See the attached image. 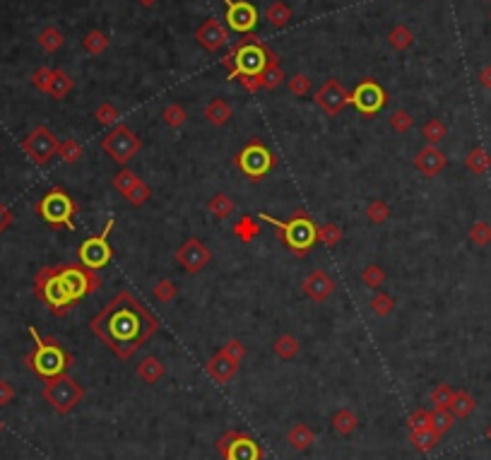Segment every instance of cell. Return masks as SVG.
<instances>
[{
  "mask_svg": "<svg viewBox=\"0 0 491 460\" xmlns=\"http://www.w3.org/2000/svg\"><path fill=\"white\" fill-rule=\"evenodd\" d=\"M159 328V318L128 289H120L89 320V330L123 361L130 359Z\"/></svg>",
  "mask_w": 491,
  "mask_h": 460,
  "instance_id": "cell-1",
  "label": "cell"
},
{
  "mask_svg": "<svg viewBox=\"0 0 491 460\" xmlns=\"http://www.w3.org/2000/svg\"><path fill=\"white\" fill-rule=\"evenodd\" d=\"M260 220L277 229V239L282 241L296 258H306L313 244L318 241V225L306 210H296L289 220H275V217L260 213Z\"/></svg>",
  "mask_w": 491,
  "mask_h": 460,
  "instance_id": "cell-2",
  "label": "cell"
},
{
  "mask_svg": "<svg viewBox=\"0 0 491 460\" xmlns=\"http://www.w3.org/2000/svg\"><path fill=\"white\" fill-rule=\"evenodd\" d=\"M29 335L34 337V349L24 357V361L39 378L48 381L53 376H60L72 366V361H75L72 354L53 335L41 337L36 328H29Z\"/></svg>",
  "mask_w": 491,
  "mask_h": 460,
  "instance_id": "cell-3",
  "label": "cell"
},
{
  "mask_svg": "<svg viewBox=\"0 0 491 460\" xmlns=\"http://www.w3.org/2000/svg\"><path fill=\"white\" fill-rule=\"evenodd\" d=\"M270 48L258 39L256 34H246V39H241L234 46V51L229 56L222 58V65L229 70L232 80H239L241 75H260V70L268 63Z\"/></svg>",
  "mask_w": 491,
  "mask_h": 460,
  "instance_id": "cell-4",
  "label": "cell"
},
{
  "mask_svg": "<svg viewBox=\"0 0 491 460\" xmlns=\"http://www.w3.org/2000/svg\"><path fill=\"white\" fill-rule=\"evenodd\" d=\"M34 294L39 301H44L48 306V311L53 313L56 318L68 316L70 306H75L72 296L68 294L65 284L60 282L56 265H48V268H41L34 277Z\"/></svg>",
  "mask_w": 491,
  "mask_h": 460,
  "instance_id": "cell-5",
  "label": "cell"
},
{
  "mask_svg": "<svg viewBox=\"0 0 491 460\" xmlns=\"http://www.w3.org/2000/svg\"><path fill=\"white\" fill-rule=\"evenodd\" d=\"M232 164L239 169L251 184H258V181H263L272 169L280 164V159H277V155L272 152L263 140L253 138L239 155H234Z\"/></svg>",
  "mask_w": 491,
  "mask_h": 460,
  "instance_id": "cell-6",
  "label": "cell"
},
{
  "mask_svg": "<svg viewBox=\"0 0 491 460\" xmlns=\"http://www.w3.org/2000/svg\"><path fill=\"white\" fill-rule=\"evenodd\" d=\"M41 396H44V400L51 405L58 415H70L72 410L82 403L84 388L72 376H68V374H60V376H53L46 381Z\"/></svg>",
  "mask_w": 491,
  "mask_h": 460,
  "instance_id": "cell-7",
  "label": "cell"
},
{
  "mask_svg": "<svg viewBox=\"0 0 491 460\" xmlns=\"http://www.w3.org/2000/svg\"><path fill=\"white\" fill-rule=\"evenodd\" d=\"M36 213H39L41 220L48 222L51 227L75 229L77 203L72 201L63 189H51L39 203H36Z\"/></svg>",
  "mask_w": 491,
  "mask_h": 460,
  "instance_id": "cell-8",
  "label": "cell"
},
{
  "mask_svg": "<svg viewBox=\"0 0 491 460\" xmlns=\"http://www.w3.org/2000/svg\"><path fill=\"white\" fill-rule=\"evenodd\" d=\"M101 150L111 157L116 164H128V162L142 150V140L130 130V125L118 123L101 138Z\"/></svg>",
  "mask_w": 491,
  "mask_h": 460,
  "instance_id": "cell-9",
  "label": "cell"
},
{
  "mask_svg": "<svg viewBox=\"0 0 491 460\" xmlns=\"http://www.w3.org/2000/svg\"><path fill=\"white\" fill-rule=\"evenodd\" d=\"M58 147H60V140L53 135L51 128H46V125H36V128L22 140L24 155H27L36 167H46L48 162L58 155Z\"/></svg>",
  "mask_w": 491,
  "mask_h": 460,
  "instance_id": "cell-10",
  "label": "cell"
},
{
  "mask_svg": "<svg viewBox=\"0 0 491 460\" xmlns=\"http://www.w3.org/2000/svg\"><path fill=\"white\" fill-rule=\"evenodd\" d=\"M113 225H116V220L111 217V220L106 222L104 232L96 234V236H89V239L80 246L77 256H80V263L84 265V268L99 270V268H104L106 263H111L113 248H111V244H108V234L113 232Z\"/></svg>",
  "mask_w": 491,
  "mask_h": 460,
  "instance_id": "cell-11",
  "label": "cell"
},
{
  "mask_svg": "<svg viewBox=\"0 0 491 460\" xmlns=\"http://www.w3.org/2000/svg\"><path fill=\"white\" fill-rule=\"evenodd\" d=\"M217 451L224 460H263V449L248 434L229 429L217 439Z\"/></svg>",
  "mask_w": 491,
  "mask_h": 460,
  "instance_id": "cell-12",
  "label": "cell"
},
{
  "mask_svg": "<svg viewBox=\"0 0 491 460\" xmlns=\"http://www.w3.org/2000/svg\"><path fill=\"white\" fill-rule=\"evenodd\" d=\"M349 104L361 113V116L371 118L388 104V92L373 80H363L349 92Z\"/></svg>",
  "mask_w": 491,
  "mask_h": 460,
  "instance_id": "cell-13",
  "label": "cell"
},
{
  "mask_svg": "<svg viewBox=\"0 0 491 460\" xmlns=\"http://www.w3.org/2000/svg\"><path fill=\"white\" fill-rule=\"evenodd\" d=\"M313 99H316L318 108H323V113H327V116H337V113L349 104V92L339 84V80L330 77V80H325L316 89V96H313Z\"/></svg>",
  "mask_w": 491,
  "mask_h": 460,
  "instance_id": "cell-14",
  "label": "cell"
},
{
  "mask_svg": "<svg viewBox=\"0 0 491 460\" xmlns=\"http://www.w3.org/2000/svg\"><path fill=\"white\" fill-rule=\"evenodd\" d=\"M176 260H179L181 268L196 275V272H200L212 260V251L200 239L191 236V239L184 241L179 251H176Z\"/></svg>",
  "mask_w": 491,
  "mask_h": 460,
  "instance_id": "cell-15",
  "label": "cell"
},
{
  "mask_svg": "<svg viewBox=\"0 0 491 460\" xmlns=\"http://www.w3.org/2000/svg\"><path fill=\"white\" fill-rule=\"evenodd\" d=\"M222 3L227 8L229 27L239 34H251L258 22V10L251 3H246V0H222Z\"/></svg>",
  "mask_w": 491,
  "mask_h": 460,
  "instance_id": "cell-16",
  "label": "cell"
},
{
  "mask_svg": "<svg viewBox=\"0 0 491 460\" xmlns=\"http://www.w3.org/2000/svg\"><path fill=\"white\" fill-rule=\"evenodd\" d=\"M414 167H417V172L424 174L427 179H434L448 167V157L439 145H427V147H422L419 152L414 155Z\"/></svg>",
  "mask_w": 491,
  "mask_h": 460,
  "instance_id": "cell-17",
  "label": "cell"
},
{
  "mask_svg": "<svg viewBox=\"0 0 491 460\" xmlns=\"http://www.w3.org/2000/svg\"><path fill=\"white\" fill-rule=\"evenodd\" d=\"M196 41H198V46L205 48L208 53H217L224 44H227V29L222 27L220 20L210 17V20H205L196 29Z\"/></svg>",
  "mask_w": 491,
  "mask_h": 460,
  "instance_id": "cell-18",
  "label": "cell"
},
{
  "mask_svg": "<svg viewBox=\"0 0 491 460\" xmlns=\"http://www.w3.org/2000/svg\"><path fill=\"white\" fill-rule=\"evenodd\" d=\"M301 289H304V294L311 301H316V304H323V301L330 299L332 292H335V280H332V277L327 275L325 270H313L311 275H308L306 280L301 282Z\"/></svg>",
  "mask_w": 491,
  "mask_h": 460,
  "instance_id": "cell-19",
  "label": "cell"
},
{
  "mask_svg": "<svg viewBox=\"0 0 491 460\" xmlns=\"http://www.w3.org/2000/svg\"><path fill=\"white\" fill-rule=\"evenodd\" d=\"M239 364H241V361L232 359V357L224 352V349H220V352H217L208 361V364H205V371H208V376L212 381H217L220 386H227L229 381L236 376V371H239Z\"/></svg>",
  "mask_w": 491,
  "mask_h": 460,
  "instance_id": "cell-20",
  "label": "cell"
},
{
  "mask_svg": "<svg viewBox=\"0 0 491 460\" xmlns=\"http://www.w3.org/2000/svg\"><path fill=\"white\" fill-rule=\"evenodd\" d=\"M203 116L208 118V123H212L215 128H222V125H227L229 120H232L234 111H232V106L222 99V96H215V99H212L210 104L203 108Z\"/></svg>",
  "mask_w": 491,
  "mask_h": 460,
  "instance_id": "cell-21",
  "label": "cell"
},
{
  "mask_svg": "<svg viewBox=\"0 0 491 460\" xmlns=\"http://www.w3.org/2000/svg\"><path fill=\"white\" fill-rule=\"evenodd\" d=\"M258 77H260V84H263L265 89H277L284 82V70H282L280 58H277L275 51L268 53V63H265V68L260 70Z\"/></svg>",
  "mask_w": 491,
  "mask_h": 460,
  "instance_id": "cell-22",
  "label": "cell"
},
{
  "mask_svg": "<svg viewBox=\"0 0 491 460\" xmlns=\"http://www.w3.org/2000/svg\"><path fill=\"white\" fill-rule=\"evenodd\" d=\"M164 371H167V366H164V361L162 359H157V357H145V359L137 364V378L142 381V383H147V386H154V383H159L162 376H164Z\"/></svg>",
  "mask_w": 491,
  "mask_h": 460,
  "instance_id": "cell-23",
  "label": "cell"
},
{
  "mask_svg": "<svg viewBox=\"0 0 491 460\" xmlns=\"http://www.w3.org/2000/svg\"><path fill=\"white\" fill-rule=\"evenodd\" d=\"M287 444L292 446L294 451H308L313 444H316V434H313V429L304 425V422H299V425H294L292 429H289L287 434Z\"/></svg>",
  "mask_w": 491,
  "mask_h": 460,
  "instance_id": "cell-24",
  "label": "cell"
},
{
  "mask_svg": "<svg viewBox=\"0 0 491 460\" xmlns=\"http://www.w3.org/2000/svg\"><path fill=\"white\" fill-rule=\"evenodd\" d=\"M439 441H441V434L434 432L431 427H427V429H412V434H410L412 449L419 451V453L434 451L436 446H439Z\"/></svg>",
  "mask_w": 491,
  "mask_h": 460,
  "instance_id": "cell-25",
  "label": "cell"
},
{
  "mask_svg": "<svg viewBox=\"0 0 491 460\" xmlns=\"http://www.w3.org/2000/svg\"><path fill=\"white\" fill-rule=\"evenodd\" d=\"M72 87H75L72 77L63 68H56L53 70V77H51V87H48V96H53L56 101H60L72 92Z\"/></svg>",
  "mask_w": 491,
  "mask_h": 460,
  "instance_id": "cell-26",
  "label": "cell"
},
{
  "mask_svg": "<svg viewBox=\"0 0 491 460\" xmlns=\"http://www.w3.org/2000/svg\"><path fill=\"white\" fill-rule=\"evenodd\" d=\"M448 410H451L456 420H465V417H470L477 410V400L470 396L468 391H456L453 403H451V408H448Z\"/></svg>",
  "mask_w": 491,
  "mask_h": 460,
  "instance_id": "cell-27",
  "label": "cell"
},
{
  "mask_svg": "<svg viewBox=\"0 0 491 460\" xmlns=\"http://www.w3.org/2000/svg\"><path fill=\"white\" fill-rule=\"evenodd\" d=\"M265 17H268V22L275 29H284L289 22H292V8H289L284 0H275V3H270V8H268V12H265Z\"/></svg>",
  "mask_w": 491,
  "mask_h": 460,
  "instance_id": "cell-28",
  "label": "cell"
},
{
  "mask_svg": "<svg viewBox=\"0 0 491 460\" xmlns=\"http://www.w3.org/2000/svg\"><path fill=\"white\" fill-rule=\"evenodd\" d=\"M208 210L212 213V217H217V220H227V217L234 215L236 205L227 193H215L208 201Z\"/></svg>",
  "mask_w": 491,
  "mask_h": 460,
  "instance_id": "cell-29",
  "label": "cell"
},
{
  "mask_svg": "<svg viewBox=\"0 0 491 460\" xmlns=\"http://www.w3.org/2000/svg\"><path fill=\"white\" fill-rule=\"evenodd\" d=\"M465 167H468L475 176H482V174H487L491 167V155L484 147L470 150V155L465 157Z\"/></svg>",
  "mask_w": 491,
  "mask_h": 460,
  "instance_id": "cell-30",
  "label": "cell"
},
{
  "mask_svg": "<svg viewBox=\"0 0 491 460\" xmlns=\"http://www.w3.org/2000/svg\"><path fill=\"white\" fill-rule=\"evenodd\" d=\"M232 232H234V236H236L239 241H244V244H251V241L258 239L260 225H258L256 220H253L251 215H244V217H241V220L232 227Z\"/></svg>",
  "mask_w": 491,
  "mask_h": 460,
  "instance_id": "cell-31",
  "label": "cell"
},
{
  "mask_svg": "<svg viewBox=\"0 0 491 460\" xmlns=\"http://www.w3.org/2000/svg\"><path fill=\"white\" fill-rule=\"evenodd\" d=\"M388 44H390L395 51H407V48L414 44V32L407 27V24H395L388 34Z\"/></svg>",
  "mask_w": 491,
  "mask_h": 460,
  "instance_id": "cell-32",
  "label": "cell"
},
{
  "mask_svg": "<svg viewBox=\"0 0 491 460\" xmlns=\"http://www.w3.org/2000/svg\"><path fill=\"white\" fill-rule=\"evenodd\" d=\"M356 425H359V420H356L354 410H349V408H342L332 415V429H335L337 434H342V437H349L356 429Z\"/></svg>",
  "mask_w": 491,
  "mask_h": 460,
  "instance_id": "cell-33",
  "label": "cell"
},
{
  "mask_svg": "<svg viewBox=\"0 0 491 460\" xmlns=\"http://www.w3.org/2000/svg\"><path fill=\"white\" fill-rule=\"evenodd\" d=\"M299 340L292 335V332H284V335H280L275 340V344H272V349H275V354L280 357V359L284 361H289V359H294L296 354H299Z\"/></svg>",
  "mask_w": 491,
  "mask_h": 460,
  "instance_id": "cell-34",
  "label": "cell"
},
{
  "mask_svg": "<svg viewBox=\"0 0 491 460\" xmlns=\"http://www.w3.org/2000/svg\"><path fill=\"white\" fill-rule=\"evenodd\" d=\"M65 44V36L58 27H44L39 32V46L44 48L46 53H56L60 51Z\"/></svg>",
  "mask_w": 491,
  "mask_h": 460,
  "instance_id": "cell-35",
  "label": "cell"
},
{
  "mask_svg": "<svg viewBox=\"0 0 491 460\" xmlns=\"http://www.w3.org/2000/svg\"><path fill=\"white\" fill-rule=\"evenodd\" d=\"M82 46H84V51L92 53V56H101L108 48V36L101 32V29H92V32L84 34Z\"/></svg>",
  "mask_w": 491,
  "mask_h": 460,
  "instance_id": "cell-36",
  "label": "cell"
},
{
  "mask_svg": "<svg viewBox=\"0 0 491 460\" xmlns=\"http://www.w3.org/2000/svg\"><path fill=\"white\" fill-rule=\"evenodd\" d=\"M82 155H84V150H82L80 140H75V138L63 140V142H60V147H58V157L65 162V164H77V162L82 159Z\"/></svg>",
  "mask_w": 491,
  "mask_h": 460,
  "instance_id": "cell-37",
  "label": "cell"
},
{
  "mask_svg": "<svg viewBox=\"0 0 491 460\" xmlns=\"http://www.w3.org/2000/svg\"><path fill=\"white\" fill-rule=\"evenodd\" d=\"M453 425H456V417H453V413L448 408H434L431 410V429L434 432H439L441 437H444L446 432H451Z\"/></svg>",
  "mask_w": 491,
  "mask_h": 460,
  "instance_id": "cell-38",
  "label": "cell"
},
{
  "mask_svg": "<svg viewBox=\"0 0 491 460\" xmlns=\"http://www.w3.org/2000/svg\"><path fill=\"white\" fill-rule=\"evenodd\" d=\"M422 135L427 138L429 145H439L441 140H446L448 128H446V123L441 118H431V120H427V123H424Z\"/></svg>",
  "mask_w": 491,
  "mask_h": 460,
  "instance_id": "cell-39",
  "label": "cell"
},
{
  "mask_svg": "<svg viewBox=\"0 0 491 460\" xmlns=\"http://www.w3.org/2000/svg\"><path fill=\"white\" fill-rule=\"evenodd\" d=\"M137 181H140V176H137L135 172H130V169H120L116 176H113V189L125 198L137 186Z\"/></svg>",
  "mask_w": 491,
  "mask_h": 460,
  "instance_id": "cell-40",
  "label": "cell"
},
{
  "mask_svg": "<svg viewBox=\"0 0 491 460\" xmlns=\"http://www.w3.org/2000/svg\"><path fill=\"white\" fill-rule=\"evenodd\" d=\"M162 118H164V123H167L169 128H181V125L188 120V113H186V108L181 104H169V106H164Z\"/></svg>",
  "mask_w": 491,
  "mask_h": 460,
  "instance_id": "cell-41",
  "label": "cell"
},
{
  "mask_svg": "<svg viewBox=\"0 0 491 460\" xmlns=\"http://www.w3.org/2000/svg\"><path fill=\"white\" fill-rule=\"evenodd\" d=\"M371 311H373L378 318L390 316V313L395 311V299H393L390 294H385V292L373 294V299H371Z\"/></svg>",
  "mask_w": 491,
  "mask_h": 460,
  "instance_id": "cell-42",
  "label": "cell"
},
{
  "mask_svg": "<svg viewBox=\"0 0 491 460\" xmlns=\"http://www.w3.org/2000/svg\"><path fill=\"white\" fill-rule=\"evenodd\" d=\"M361 282L366 284L368 289H378L380 284L385 282V270L380 268V265H366V268L361 270Z\"/></svg>",
  "mask_w": 491,
  "mask_h": 460,
  "instance_id": "cell-43",
  "label": "cell"
},
{
  "mask_svg": "<svg viewBox=\"0 0 491 460\" xmlns=\"http://www.w3.org/2000/svg\"><path fill=\"white\" fill-rule=\"evenodd\" d=\"M470 241L475 246H489L491 244V225L489 222H484V220H480V222H475V225L470 227Z\"/></svg>",
  "mask_w": 491,
  "mask_h": 460,
  "instance_id": "cell-44",
  "label": "cell"
},
{
  "mask_svg": "<svg viewBox=\"0 0 491 460\" xmlns=\"http://www.w3.org/2000/svg\"><path fill=\"white\" fill-rule=\"evenodd\" d=\"M318 241L325 246H337L339 241H342V229H339L335 222H327V225L318 227Z\"/></svg>",
  "mask_w": 491,
  "mask_h": 460,
  "instance_id": "cell-45",
  "label": "cell"
},
{
  "mask_svg": "<svg viewBox=\"0 0 491 460\" xmlns=\"http://www.w3.org/2000/svg\"><path fill=\"white\" fill-rule=\"evenodd\" d=\"M366 217L373 225H383V222H388V217H390V208H388L385 201H371L366 208Z\"/></svg>",
  "mask_w": 491,
  "mask_h": 460,
  "instance_id": "cell-46",
  "label": "cell"
},
{
  "mask_svg": "<svg viewBox=\"0 0 491 460\" xmlns=\"http://www.w3.org/2000/svg\"><path fill=\"white\" fill-rule=\"evenodd\" d=\"M453 396H456V391L451 388L448 383H439L436 388L431 391V405L434 408H451V403H453Z\"/></svg>",
  "mask_w": 491,
  "mask_h": 460,
  "instance_id": "cell-47",
  "label": "cell"
},
{
  "mask_svg": "<svg viewBox=\"0 0 491 460\" xmlns=\"http://www.w3.org/2000/svg\"><path fill=\"white\" fill-rule=\"evenodd\" d=\"M412 125H414V118L410 116L405 108H397V111H393L390 116V128L397 133V135H405V133L412 130Z\"/></svg>",
  "mask_w": 491,
  "mask_h": 460,
  "instance_id": "cell-48",
  "label": "cell"
},
{
  "mask_svg": "<svg viewBox=\"0 0 491 460\" xmlns=\"http://www.w3.org/2000/svg\"><path fill=\"white\" fill-rule=\"evenodd\" d=\"M152 294H154V299L157 301H162V304H169V301H174L176 299V294H179V289H176V284L171 280H159L154 284V289H152Z\"/></svg>",
  "mask_w": 491,
  "mask_h": 460,
  "instance_id": "cell-49",
  "label": "cell"
},
{
  "mask_svg": "<svg viewBox=\"0 0 491 460\" xmlns=\"http://www.w3.org/2000/svg\"><path fill=\"white\" fill-rule=\"evenodd\" d=\"M149 196H152V189H149V184H145V181L140 179V181H137L135 189H132L128 196H125V201H128L132 208H142V205L149 201Z\"/></svg>",
  "mask_w": 491,
  "mask_h": 460,
  "instance_id": "cell-50",
  "label": "cell"
},
{
  "mask_svg": "<svg viewBox=\"0 0 491 460\" xmlns=\"http://www.w3.org/2000/svg\"><path fill=\"white\" fill-rule=\"evenodd\" d=\"M94 118L99 120L101 125H113V123H116V120L120 118V113H118V108L111 104V101H104V104L96 106Z\"/></svg>",
  "mask_w": 491,
  "mask_h": 460,
  "instance_id": "cell-51",
  "label": "cell"
},
{
  "mask_svg": "<svg viewBox=\"0 0 491 460\" xmlns=\"http://www.w3.org/2000/svg\"><path fill=\"white\" fill-rule=\"evenodd\" d=\"M311 77H306L304 72H296V75L289 77V92H292L294 96H306L308 92H311Z\"/></svg>",
  "mask_w": 491,
  "mask_h": 460,
  "instance_id": "cell-52",
  "label": "cell"
},
{
  "mask_svg": "<svg viewBox=\"0 0 491 460\" xmlns=\"http://www.w3.org/2000/svg\"><path fill=\"white\" fill-rule=\"evenodd\" d=\"M51 77H53V70L51 68H46V65H41V68H36L34 70V75H32V84L39 92H44L48 94V87H51Z\"/></svg>",
  "mask_w": 491,
  "mask_h": 460,
  "instance_id": "cell-53",
  "label": "cell"
},
{
  "mask_svg": "<svg viewBox=\"0 0 491 460\" xmlns=\"http://www.w3.org/2000/svg\"><path fill=\"white\" fill-rule=\"evenodd\" d=\"M407 425H410V429H427V427H431V410L417 408L414 413L410 415Z\"/></svg>",
  "mask_w": 491,
  "mask_h": 460,
  "instance_id": "cell-54",
  "label": "cell"
},
{
  "mask_svg": "<svg viewBox=\"0 0 491 460\" xmlns=\"http://www.w3.org/2000/svg\"><path fill=\"white\" fill-rule=\"evenodd\" d=\"M222 349L229 357H232V359H236V361H241L246 357V344L241 342V340H236V337H234V340H227V344H224Z\"/></svg>",
  "mask_w": 491,
  "mask_h": 460,
  "instance_id": "cell-55",
  "label": "cell"
},
{
  "mask_svg": "<svg viewBox=\"0 0 491 460\" xmlns=\"http://www.w3.org/2000/svg\"><path fill=\"white\" fill-rule=\"evenodd\" d=\"M15 398V386L10 381H0V408H5Z\"/></svg>",
  "mask_w": 491,
  "mask_h": 460,
  "instance_id": "cell-56",
  "label": "cell"
},
{
  "mask_svg": "<svg viewBox=\"0 0 491 460\" xmlns=\"http://www.w3.org/2000/svg\"><path fill=\"white\" fill-rule=\"evenodd\" d=\"M239 82L244 84V89H248L251 94H256L258 89L263 87V84H260V77H258V75H241Z\"/></svg>",
  "mask_w": 491,
  "mask_h": 460,
  "instance_id": "cell-57",
  "label": "cell"
},
{
  "mask_svg": "<svg viewBox=\"0 0 491 460\" xmlns=\"http://www.w3.org/2000/svg\"><path fill=\"white\" fill-rule=\"evenodd\" d=\"M10 225H12V213L5 208V203H0V234H3Z\"/></svg>",
  "mask_w": 491,
  "mask_h": 460,
  "instance_id": "cell-58",
  "label": "cell"
},
{
  "mask_svg": "<svg viewBox=\"0 0 491 460\" xmlns=\"http://www.w3.org/2000/svg\"><path fill=\"white\" fill-rule=\"evenodd\" d=\"M480 84L484 89H491V65H484L480 70Z\"/></svg>",
  "mask_w": 491,
  "mask_h": 460,
  "instance_id": "cell-59",
  "label": "cell"
},
{
  "mask_svg": "<svg viewBox=\"0 0 491 460\" xmlns=\"http://www.w3.org/2000/svg\"><path fill=\"white\" fill-rule=\"evenodd\" d=\"M137 3L142 5V8H152L154 3H159V0H137Z\"/></svg>",
  "mask_w": 491,
  "mask_h": 460,
  "instance_id": "cell-60",
  "label": "cell"
},
{
  "mask_svg": "<svg viewBox=\"0 0 491 460\" xmlns=\"http://www.w3.org/2000/svg\"><path fill=\"white\" fill-rule=\"evenodd\" d=\"M487 439L491 441V425H489V429H487Z\"/></svg>",
  "mask_w": 491,
  "mask_h": 460,
  "instance_id": "cell-61",
  "label": "cell"
},
{
  "mask_svg": "<svg viewBox=\"0 0 491 460\" xmlns=\"http://www.w3.org/2000/svg\"><path fill=\"white\" fill-rule=\"evenodd\" d=\"M0 432H3V422H0Z\"/></svg>",
  "mask_w": 491,
  "mask_h": 460,
  "instance_id": "cell-62",
  "label": "cell"
}]
</instances>
